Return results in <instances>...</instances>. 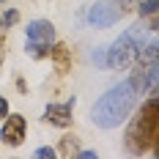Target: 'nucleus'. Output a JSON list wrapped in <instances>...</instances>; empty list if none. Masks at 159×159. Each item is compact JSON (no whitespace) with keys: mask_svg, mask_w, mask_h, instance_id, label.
Segmentation results:
<instances>
[{"mask_svg":"<svg viewBox=\"0 0 159 159\" xmlns=\"http://www.w3.org/2000/svg\"><path fill=\"white\" fill-rule=\"evenodd\" d=\"M47 58L55 63V69H58V74H66L69 69H71V49L66 47L63 41H58V44H49L47 49Z\"/></svg>","mask_w":159,"mask_h":159,"instance_id":"8","label":"nucleus"},{"mask_svg":"<svg viewBox=\"0 0 159 159\" xmlns=\"http://www.w3.org/2000/svg\"><path fill=\"white\" fill-rule=\"evenodd\" d=\"M143 19L148 22V30H159V11H151V14H145Z\"/></svg>","mask_w":159,"mask_h":159,"instance_id":"11","label":"nucleus"},{"mask_svg":"<svg viewBox=\"0 0 159 159\" xmlns=\"http://www.w3.org/2000/svg\"><path fill=\"white\" fill-rule=\"evenodd\" d=\"M36 157L44 159V157H58V154H55V148H39V151H36Z\"/></svg>","mask_w":159,"mask_h":159,"instance_id":"12","label":"nucleus"},{"mask_svg":"<svg viewBox=\"0 0 159 159\" xmlns=\"http://www.w3.org/2000/svg\"><path fill=\"white\" fill-rule=\"evenodd\" d=\"M118 16H121V11H118L115 3H96L91 8V14H88V19L99 28H110L112 22H118Z\"/></svg>","mask_w":159,"mask_h":159,"instance_id":"7","label":"nucleus"},{"mask_svg":"<svg viewBox=\"0 0 159 159\" xmlns=\"http://www.w3.org/2000/svg\"><path fill=\"white\" fill-rule=\"evenodd\" d=\"M77 157H82V159H91V157H96V151H77Z\"/></svg>","mask_w":159,"mask_h":159,"instance_id":"15","label":"nucleus"},{"mask_svg":"<svg viewBox=\"0 0 159 159\" xmlns=\"http://www.w3.org/2000/svg\"><path fill=\"white\" fill-rule=\"evenodd\" d=\"M8 115V102H6V96H0V118H6Z\"/></svg>","mask_w":159,"mask_h":159,"instance_id":"14","label":"nucleus"},{"mask_svg":"<svg viewBox=\"0 0 159 159\" xmlns=\"http://www.w3.org/2000/svg\"><path fill=\"white\" fill-rule=\"evenodd\" d=\"M3 55H6V30L0 28V63H3Z\"/></svg>","mask_w":159,"mask_h":159,"instance_id":"13","label":"nucleus"},{"mask_svg":"<svg viewBox=\"0 0 159 159\" xmlns=\"http://www.w3.org/2000/svg\"><path fill=\"white\" fill-rule=\"evenodd\" d=\"M134 99H137V93L132 91V85H129V82H121L118 88L107 91V93L93 104V112H91V115H93V124H99V126H104V129L118 126L129 112H132Z\"/></svg>","mask_w":159,"mask_h":159,"instance_id":"2","label":"nucleus"},{"mask_svg":"<svg viewBox=\"0 0 159 159\" xmlns=\"http://www.w3.org/2000/svg\"><path fill=\"white\" fill-rule=\"evenodd\" d=\"M77 151H80V137L77 134H66V137H61V145L55 148L58 157H77Z\"/></svg>","mask_w":159,"mask_h":159,"instance_id":"9","label":"nucleus"},{"mask_svg":"<svg viewBox=\"0 0 159 159\" xmlns=\"http://www.w3.org/2000/svg\"><path fill=\"white\" fill-rule=\"evenodd\" d=\"M16 19H19V14H16V11H6V14H3V19H0V28H3V30H6V28H11Z\"/></svg>","mask_w":159,"mask_h":159,"instance_id":"10","label":"nucleus"},{"mask_svg":"<svg viewBox=\"0 0 159 159\" xmlns=\"http://www.w3.org/2000/svg\"><path fill=\"white\" fill-rule=\"evenodd\" d=\"M55 39V28L47 19H36L28 28V55L33 58H47V49Z\"/></svg>","mask_w":159,"mask_h":159,"instance_id":"4","label":"nucleus"},{"mask_svg":"<svg viewBox=\"0 0 159 159\" xmlns=\"http://www.w3.org/2000/svg\"><path fill=\"white\" fill-rule=\"evenodd\" d=\"M25 132H28V121L22 115H16V112H8L6 121H3V126H0V140L6 145H14L16 148L25 140Z\"/></svg>","mask_w":159,"mask_h":159,"instance_id":"5","label":"nucleus"},{"mask_svg":"<svg viewBox=\"0 0 159 159\" xmlns=\"http://www.w3.org/2000/svg\"><path fill=\"white\" fill-rule=\"evenodd\" d=\"M124 145L134 157L148 154V151L154 157H159V102H157V96L145 99L140 104V110L134 112V118L126 126V134H124Z\"/></svg>","mask_w":159,"mask_h":159,"instance_id":"1","label":"nucleus"},{"mask_svg":"<svg viewBox=\"0 0 159 159\" xmlns=\"http://www.w3.org/2000/svg\"><path fill=\"white\" fill-rule=\"evenodd\" d=\"M74 102H52L47 104V110H44V121L52 124V126H61V129H69L71 126V115H74Z\"/></svg>","mask_w":159,"mask_h":159,"instance_id":"6","label":"nucleus"},{"mask_svg":"<svg viewBox=\"0 0 159 159\" xmlns=\"http://www.w3.org/2000/svg\"><path fill=\"white\" fill-rule=\"evenodd\" d=\"M140 30H143V28H134V30L118 36V41L110 47L107 58H104V66H107V69L124 71V69H129V66L134 63V58H137V52H140V41H137Z\"/></svg>","mask_w":159,"mask_h":159,"instance_id":"3","label":"nucleus"}]
</instances>
